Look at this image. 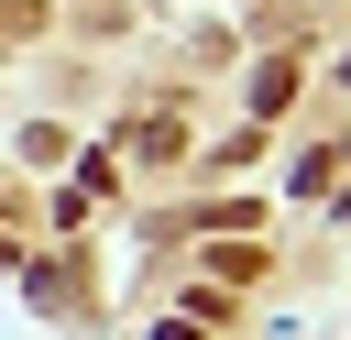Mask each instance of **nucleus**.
<instances>
[{"label": "nucleus", "mask_w": 351, "mask_h": 340, "mask_svg": "<svg viewBox=\"0 0 351 340\" xmlns=\"http://www.w3.org/2000/svg\"><path fill=\"white\" fill-rule=\"evenodd\" d=\"M121 143H132V154H143V165H165V154H176V143H186V121H176V110H143V121H132V132H121Z\"/></svg>", "instance_id": "nucleus-1"}, {"label": "nucleus", "mask_w": 351, "mask_h": 340, "mask_svg": "<svg viewBox=\"0 0 351 340\" xmlns=\"http://www.w3.org/2000/svg\"><path fill=\"white\" fill-rule=\"evenodd\" d=\"M154 340H197V329H186V318H176V329H154Z\"/></svg>", "instance_id": "nucleus-2"}]
</instances>
